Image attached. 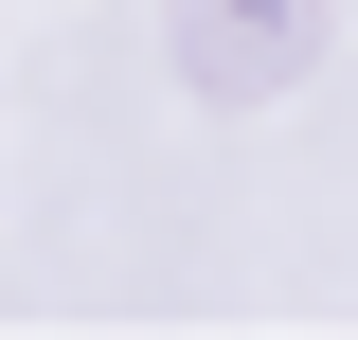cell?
Listing matches in <instances>:
<instances>
[{
  "label": "cell",
  "instance_id": "cell-1",
  "mask_svg": "<svg viewBox=\"0 0 358 340\" xmlns=\"http://www.w3.org/2000/svg\"><path fill=\"white\" fill-rule=\"evenodd\" d=\"M162 36H179V90L268 108V90H305V72H322L341 0H162Z\"/></svg>",
  "mask_w": 358,
  "mask_h": 340
}]
</instances>
